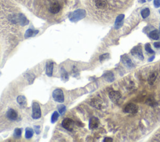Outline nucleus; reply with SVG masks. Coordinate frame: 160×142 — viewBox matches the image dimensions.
<instances>
[{"mask_svg": "<svg viewBox=\"0 0 160 142\" xmlns=\"http://www.w3.org/2000/svg\"><path fill=\"white\" fill-rule=\"evenodd\" d=\"M86 13L84 9H77V10L73 11V13L69 15V20L72 22H77V21L83 19L86 16Z\"/></svg>", "mask_w": 160, "mask_h": 142, "instance_id": "nucleus-1", "label": "nucleus"}, {"mask_svg": "<svg viewBox=\"0 0 160 142\" xmlns=\"http://www.w3.org/2000/svg\"><path fill=\"white\" fill-rule=\"evenodd\" d=\"M41 116L40 106L37 102H33L32 105V118L35 120H38Z\"/></svg>", "mask_w": 160, "mask_h": 142, "instance_id": "nucleus-2", "label": "nucleus"}, {"mask_svg": "<svg viewBox=\"0 0 160 142\" xmlns=\"http://www.w3.org/2000/svg\"><path fill=\"white\" fill-rule=\"evenodd\" d=\"M6 118L8 119V120L9 121H15L18 120V118H19V115H18L17 110L10 108L7 110L6 113Z\"/></svg>", "mask_w": 160, "mask_h": 142, "instance_id": "nucleus-3", "label": "nucleus"}, {"mask_svg": "<svg viewBox=\"0 0 160 142\" xmlns=\"http://www.w3.org/2000/svg\"><path fill=\"white\" fill-rule=\"evenodd\" d=\"M54 100L59 103H63L65 101L64 93L61 89H56L53 91L52 94Z\"/></svg>", "mask_w": 160, "mask_h": 142, "instance_id": "nucleus-4", "label": "nucleus"}, {"mask_svg": "<svg viewBox=\"0 0 160 142\" xmlns=\"http://www.w3.org/2000/svg\"><path fill=\"white\" fill-rule=\"evenodd\" d=\"M61 9V5L58 1H55L52 2L49 6L48 10L51 14L56 15L59 13V11Z\"/></svg>", "mask_w": 160, "mask_h": 142, "instance_id": "nucleus-5", "label": "nucleus"}, {"mask_svg": "<svg viewBox=\"0 0 160 142\" xmlns=\"http://www.w3.org/2000/svg\"><path fill=\"white\" fill-rule=\"evenodd\" d=\"M131 54L132 55V56L137 58L138 59L143 60L144 56L143 55L142 48H141V45H138V46H134L131 50Z\"/></svg>", "mask_w": 160, "mask_h": 142, "instance_id": "nucleus-6", "label": "nucleus"}, {"mask_svg": "<svg viewBox=\"0 0 160 142\" xmlns=\"http://www.w3.org/2000/svg\"><path fill=\"white\" fill-rule=\"evenodd\" d=\"M61 125L62 126H63L65 129H66V130L71 131H73V128H74V121H73V120H71V119L66 118H65L64 120H63Z\"/></svg>", "mask_w": 160, "mask_h": 142, "instance_id": "nucleus-7", "label": "nucleus"}, {"mask_svg": "<svg viewBox=\"0 0 160 142\" xmlns=\"http://www.w3.org/2000/svg\"><path fill=\"white\" fill-rule=\"evenodd\" d=\"M138 106L133 103H129L124 107V111L127 113H136L138 112Z\"/></svg>", "mask_w": 160, "mask_h": 142, "instance_id": "nucleus-8", "label": "nucleus"}, {"mask_svg": "<svg viewBox=\"0 0 160 142\" xmlns=\"http://www.w3.org/2000/svg\"><path fill=\"white\" fill-rule=\"evenodd\" d=\"M94 5L98 9H105L108 7L107 0H94Z\"/></svg>", "mask_w": 160, "mask_h": 142, "instance_id": "nucleus-9", "label": "nucleus"}, {"mask_svg": "<svg viewBox=\"0 0 160 142\" xmlns=\"http://www.w3.org/2000/svg\"><path fill=\"white\" fill-rule=\"evenodd\" d=\"M109 97L111 99V100L114 103H116L118 102L119 100L121 99V93L117 91H113V92H110V94H109Z\"/></svg>", "mask_w": 160, "mask_h": 142, "instance_id": "nucleus-10", "label": "nucleus"}, {"mask_svg": "<svg viewBox=\"0 0 160 142\" xmlns=\"http://www.w3.org/2000/svg\"><path fill=\"white\" fill-rule=\"evenodd\" d=\"M124 18V15L121 14V15H118L117 18H116L115 23H114V28L116 29H118L122 26L123 24V19Z\"/></svg>", "mask_w": 160, "mask_h": 142, "instance_id": "nucleus-11", "label": "nucleus"}, {"mask_svg": "<svg viewBox=\"0 0 160 142\" xmlns=\"http://www.w3.org/2000/svg\"><path fill=\"white\" fill-rule=\"evenodd\" d=\"M121 61L123 63H124V65H126V66H128V68H133L134 67V64L133 63L132 61L130 59V58L128 57L127 55H123V56H121Z\"/></svg>", "mask_w": 160, "mask_h": 142, "instance_id": "nucleus-12", "label": "nucleus"}, {"mask_svg": "<svg viewBox=\"0 0 160 142\" xmlns=\"http://www.w3.org/2000/svg\"><path fill=\"white\" fill-rule=\"evenodd\" d=\"M99 124H100V121H99V120L97 118L94 117H92L90 118V122H89V128L90 129H95L97 128L98 127Z\"/></svg>", "mask_w": 160, "mask_h": 142, "instance_id": "nucleus-13", "label": "nucleus"}, {"mask_svg": "<svg viewBox=\"0 0 160 142\" xmlns=\"http://www.w3.org/2000/svg\"><path fill=\"white\" fill-rule=\"evenodd\" d=\"M53 66H54V64L53 62H49L46 63V74L48 76L51 77V76H52V75H53Z\"/></svg>", "mask_w": 160, "mask_h": 142, "instance_id": "nucleus-14", "label": "nucleus"}, {"mask_svg": "<svg viewBox=\"0 0 160 142\" xmlns=\"http://www.w3.org/2000/svg\"><path fill=\"white\" fill-rule=\"evenodd\" d=\"M17 102H18V103L20 106H26L27 104L26 98L24 96H22V95L18 96V98H17Z\"/></svg>", "mask_w": 160, "mask_h": 142, "instance_id": "nucleus-15", "label": "nucleus"}, {"mask_svg": "<svg viewBox=\"0 0 160 142\" xmlns=\"http://www.w3.org/2000/svg\"><path fill=\"white\" fill-rule=\"evenodd\" d=\"M157 76H158V73H157V72H154V73H151L148 78V83L151 85H153L156 79Z\"/></svg>", "mask_w": 160, "mask_h": 142, "instance_id": "nucleus-16", "label": "nucleus"}, {"mask_svg": "<svg viewBox=\"0 0 160 142\" xmlns=\"http://www.w3.org/2000/svg\"><path fill=\"white\" fill-rule=\"evenodd\" d=\"M150 38H151V39H154V40H158L159 38V32L158 30L155 29V30L152 31L149 34Z\"/></svg>", "mask_w": 160, "mask_h": 142, "instance_id": "nucleus-17", "label": "nucleus"}, {"mask_svg": "<svg viewBox=\"0 0 160 142\" xmlns=\"http://www.w3.org/2000/svg\"><path fill=\"white\" fill-rule=\"evenodd\" d=\"M103 76H104V79L108 82H113L114 80V75L111 72H108L107 73L104 74Z\"/></svg>", "mask_w": 160, "mask_h": 142, "instance_id": "nucleus-18", "label": "nucleus"}, {"mask_svg": "<svg viewBox=\"0 0 160 142\" xmlns=\"http://www.w3.org/2000/svg\"><path fill=\"white\" fill-rule=\"evenodd\" d=\"M38 33V30L35 31V30H33L32 29H28V30L26 32V33H25V38H29V37L35 36V35H36Z\"/></svg>", "mask_w": 160, "mask_h": 142, "instance_id": "nucleus-19", "label": "nucleus"}, {"mask_svg": "<svg viewBox=\"0 0 160 142\" xmlns=\"http://www.w3.org/2000/svg\"><path fill=\"white\" fill-rule=\"evenodd\" d=\"M33 130L30 128H27L26 129V133H25V138L26 139L31 138L33 136Z\"/></svg>", "mask_w": 160, "mask_h": 142, "instance_id": "nucleus-20", "label": "nucleus"}, {"mask_svg": "<svg viewBox=\"0 0 160 142\" xmlns=\"http://www.w3.org/2000/svg\"><path fill=\"white\" fill-rule=\"evenodd\" d=\"M150 14V10L149 8H144V9H143L141 12V16H142L143 18H144V19H145V18H146L147 17L149 16Z\"/></svg>", "mask_w": 160, "mask_h": 142, "instance_id": "nucleus-21", "label": "nucleus"}, {"mask_svg": "<svg viewBox=\"0 0 160 142\" xmlns=\"http://www.w3.org/2000/svg\"><path fill=\"white\" fill-rule=\"evenodd\" d=\"M58 118H59V113H58V111L54 112V113H53V115H52V116H51V123H55V122L57 121L58 119Z\"/></svg>", "mask_w": 160, "mask_h": 142, "instance_id": "nucleus-22", "label": "nucleus"}, {"mask_svg": "<svg viewBox=\"0 0 160 142\" xmlns=\"http://www.w3.org/2000/svg\"><path fill=\"white\" fill-rule=\"evenodd\" d=\"M144 48H145L146 51L148 53H149L150 54H153L155 53V52L152 49V48L151 47V45H150V43H146L144 46Z\"/></svg>", "mask_w": 160, "mask_h": 142, "instance_id": "nucleus-23", "label": "nucleus"}, {"mask_svg": "<svg viewBox=\"0 0 160 142\" xmlns=\"http://www.w3.org/2000/svg\"><path fill=\"white\" fill-rule=\"evenodd\" d=\"M22 130L20 128H16L14 131V137L16 138H19L22 135Z\"/></svg>", "mask_w": 160, "mask_h": 142, "instance_id": "nucleus-24", "label": "nucleus"}, {"mask_svg": "<svg viewBox=\"0 0 160 142\" xmlns=\"http://www.w3.org/2000/svg\"><path fill=\"white\" fill-rule=\"evenodd\" d=\"M58 111L61 115L64 114L65 111H66V106L63 105H61L58 106Z\"/></svg>", "mask_w": 160, "mask_h": 142, "instance_id": "nucleus-25", "label": "nucleus"}, {"mask_svg": "<svg viewBox=\"0 0 160 142\" xmlns=\"http://www.w3.org/2000/svg\"><path fill=\"white\" fill-rule=\"evenodd\" d=\"M35 78V75H33V74H28L27 75V78L28 79V82H29V84H31L32 82H33L34 78Z\"/></svg>", "mask_w": 160, "mask_h": 142, "instance_id": "nucleus-26", "label": "nucleus"}, {"mask_svg": "<svg viewBox=\"0 0 160 142\" xmlns=\"http://www.w3.org/2000/svg\"><path fill=\"white\" fill-rule=\"evenodd\" d=\"M109 57H110V55H109V53L103 54V55H101V56H100V61L101 62H102L103 61L105 60L106 59L109 58Z\"/></svg>", "mask_w": 160, "mask_h": 142, "instance_id": "nucleus-27", "label": "nucleus"}, {"mask_svg": "<svg viewBox=\"0 0 160 142\" xmlns=\"http://www.w3.org/2000/svg\"><path fill=\"white\" fill-rule=\"evenodd\" d=\"M146 103L148 105L150 106H155V102L153 100V99L151 98H148L146 102Z\"/></svg>", "mask_w": 160, "mask_h": 142, "instance_id": "nucleus-28", "label": "nucleus"}, {"mask_svg": "<svg viewBox=\"0 0 160 142\" xmlns=\"http://www.w3.org/2000/svg\"><path fill=\"white\" fill-rule=\"evenodd\" d=\"M92 105H93V106H94V107H96V108H100V106H101V104H100V103H99L98 102H97V101L95 100V101H93V102H92Z\"/></svg>", "mask_w": 160, "mask_h": 142, "instance_id": "nucleus-29", "label": "nucleus"}, {"mask_svg": "<svg viewBox=\"0 0 160 142\" xmlns=\"http://www.w3.org/2000/svg\"><path fill=\"white\" fill-rule=\"evenodd\" d=\"M154 6L155 8H158L160 7V0H154Z\"/></svg>", "mask_w": 160, "mask_h": 142, "instance_id": "nucleus-30", "label": "nucleus"}, {"mask_svg": "<svg viewBox=\"0 0 160 142\" xmlns=\"http://www.w3.org/2000/svg\"><path fill=\"white\" fill-rule=\"evenodd\" d=\"M35 130L37 134H39L40 133V127H39V126H35Z\"/></svg>", "mask_w": 160, "mask_h": 142, "instance_id": "nucleus-31", "label": "nucleus"}, {"mask_svg": "<svg viewBox=\"0 0 160 142\" xmlns=\"http://www.w3.org/2000/svg\"><path fill=\"white\" fill-rule=\"evenodd\" d=\"M103 141H105V142H110V141H113V139L111 138H109V137H106L103 140Z\"/></svg>", "mask_w": 160, "mask_h": 142, "instance_id": "nucleus-32", "label": "nucleus"}, {"mask_svg": "<svg viewBox=\"0 0 160 142\" xmlns=\"http://www.w3.org/2000/svg\"><path fill=\"white\" fill-rule=\"evenodd\" d=\"M154 46L156 48H160V42H155L154 43Z\"/></svg>", "mask_w": 160, "mask_h": 142, "instance_id": "nucleus-33", "label": "nucleus"}, {"mask_svg": "<svg viewBox=\"0 0 160 142\" xmlns=\"http://www.w3.org/2000/svg\"><path fill=\"white\" fill-rule=\"evenodd\" d=\"M155 56H151V57L149 59H148V62H152V61H153V59H155Z\"/></svg>", "mask_w": 160, "mask_h": 142, "instance_id": "nucleus-34", "label": "nucleus"}, {"mask_svg": "<svg viewBox=\"0 0 160 142\" xmlns=\"http://www.w3.org/2000/svg\"><path fill=\"white\" fill-rule=\"evenodd\" d=\"M140 2L141 3H143L146 2V1H145V0H140Z\"/></svg>", "mask_w": 160, "mask_h": 142, "instance_id": "nucleus-35", "label": "nucleus"}, {"mask_svg": "<svg viewBox=\"0 0 160 142\" xmlns=\"http://www.w3.org/2000/svg\"><path fill=\"white\" fill-rule=\"evenodd\" d=\"M148 1H151V0H148Z\"/></svg>", "mask_w": 160, "mask_h": 142, "instance_id": "nucleus-36", "label": "nucleus"}, {"mask_svg": "<svg viewBox=\"0 0 160 142\" xmlns=\"http://www.w3.org/2000/svg\"><path fill=\"white\" fill-rule=\"evenodd\" d=\"M159 33H160V25H159Z\"/></svg>", "mask_w": 160, "mask_h": 142, "instance_id": "nucleus-37", "label": "nucleus"}, {"mask_svg": "<svg viewBox=\"0 0 160 142\" xmlns=\"http://www.w3.org/2000/svg\"><path fill=\"white\" fill-rule=\"evenodd\" d=\"M159 13H160V10H159Z\"/></svg>", "mask_w": 160, "mask_h": 142, "instance_id": "nucleus-38", "label": "nucleus"}]
</instances>
